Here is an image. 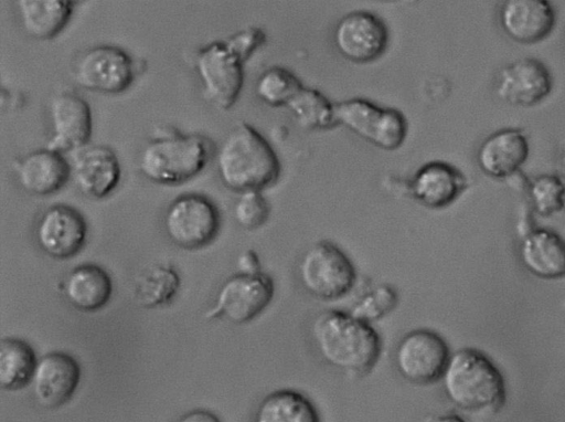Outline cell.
<instances>
[{
	"label": "cell",
	"instance_id": "cell-1",
	"mask_svg": "<svg viewBox=\"0 0 565 422\" xmlns=\"http://www.w3.org/2000/svg\"><path fill=\"white\" fill-rule=\"evenodd\" d=\"M311 337L319 356L331 367L361 377L377 362L382 342L377 331L352 314L328 309L317 314Z\"/></svg>",
	"mask_w": 565,
	"mask_h": 422
},
{
	"label": "cell",
	"instance_id": "cell-2",
	"mask_svg": "<svg viewBox=\"0 0 565 422\" xmlns=\"http://www.w3.org/2000/svg\"><path fill=\"white\" fill-rule=\"evenodd\" d=\"M265 40L260 28L248 27L196 52L194 66L210 103L223 110L234 105L243 87L244 63Z\"/></svg>",
	"mask_w": 565,
	"mask_h": 422
},
{
	"label": "cell",
	"instance_id": "cell-3",
	"mask_svg": "<svg viewBox=\"0 0 565 422\" xmlns=\"http://www.w3.org/2000/svg\"><path fill=\"white\" fill-rule=\"evenodd\" d=\"M223 184L239 193L262 191L279 178L280 163L270 144L247 123L237 124L216 154Z\"/></svg>",
	"mask_w": 565,
	"mask_h": 422
},
{
	"label": "cell",
	"instance_id": "cell-4",
	"mask_svg": "<svg viewBox=\"0 0 565 422\" xmlns=\"http://www.w3.org/2000/svg\"><path fill=\"white\" fill-rule=\"evenodd\" d=\"M447 399L465 411H495L504 402V379L482 351L461 348L450 354L440 378Z\"/></svg>",
	"mask_w": 565,
	"mask_h": 422
},
{
	"label": "cell",
	"instance_id": "cell-5",
	"mask_svg": "<svg viewBox=\"0 0 565 422\" xmlns=\"http://www.w3.org/2000/svg\"><path fill=\"white\" fill-rule=\"evenodd\" d=\"M212 154L211 141L198 134L177 131L148 141L138 161L140 172L160 184H178L199 175Z\"/></svg>",
	"mask_w": 565,
	"mask_h": 422
},
{
	"label": "cell",
	"instance_id": "cell-6",
	"mask_svg": "<svg viewBox=\"0 0 565 422\" xmlns=\"http://www.w3.org/2000/svg\"><path fill=\"white\" fill-rule=\"evenodd\" d=\"M298 276L302 288L321 300L342 298L356 282V271L350 257L327 240L316 242L302 254Z\"/></svg>",
	"mask_w": 565,
	"mask_h": 422
},
{
	"label": "cell",
	"instance_id": "cell-7",
	"mask_svg": "<svg viewBox=\"0 0 565 422\" xmlns=\"http://www.w3.org/2000/svg\"><path fill=\"white\" fill-rule=\"evenodd\" d=\"M334 112L338 123L381 149H397L406 138L407 120L398 109L354 97L334 104Z\"/></svg>",
	"mask_w": 565,
	"mask_h": 422
},
{
	"label": "cell",
	"instance_id": "cell-8",
	"mask_svg": "<svg viewBox=\"0 0 565 422\" xmlns=\"http://www.w3.org/2000/svg\"><path fill=\"white\" fill-rule=\"evenodd\" d=\"M163 226L168 238L178 246L192 250L207 245L220 229L216 205L205 196L185 193L167 208Z\"/></svg>",
	"mask_w": 565,
	"mask_h": 422
},
{
	"label": "cell",
	"instance_id": "cell-9",
	"mask_svg": "<svg viewBox=\"0 0 565 422\" xmlns=\"http://www.w3.org/2000/svg\"><path fill=\"white\" fill-rule=\"evenodd\" d=\"M449 357L448 345L438 333L419 328L406 333L399 339L394 362L406 381L425 386L441 378Z\"/></svg>",
	"mask_w": 565,
	"mask_h": 422
},
{
	"label": "cell",
	"instance_id": "cell-10",
	"mask_svg": "<svg viewBox=\"0 0 565 422\" xmlns=\"http://www.w3.org/2000/svg\"><path fill=\"white\" fill-rule=\"evenodd\" d=\"M274 289L271 277L263 272L237 273L222 284L206 317L222 316L234 324L250 321L270 304Z\"/></svg>",
	"mask_w": 565,
	"mask_h": 422
},
{
	"label": "cell",
	"instance_id": "cell-11",
	"mask_svg": "<svg viewBox=\"0 0 565 422\" xmlns=\"http://www.w3.org/2000/svg\"><path fill=\"white\" fill-rule=\"evenodd\" d=\"M74 81L93 92L118 94L135 80L130 55L113 45H98L85 51L74 66Z\"/></svg>",
	"mask_w": 565,
	"mask_h": 422
},
{
	"label": "cell",
	"instance_id": "cell-12",
	"mask_svg": "<svg viewBox=\"0 0 565 422\" xmlns=\"http://www.w3.org/2000/svg\"><path fill=\"white\" fill-rule=\"evenodd\" d=\"M333 42L347 60L367 63L379 59L386 50L388 30L376 14L364 10L352 11L337 23Z\"/></svg>",
	"mask_w": 565,
	"mask_h": 422
},
{
	"label": "cell",
	"instance_id": "cell-13",
	"mask_svg": "<svg viewBox=\"0 0 565 422\" xmlns=\"http://www.w3.org/2000/svg\"><path fill=\"white\" fill-rule=\"evenodd\" d=\"M87 224L82 213L66 204L47 208L35 226L40 249L53 259L64 260L77 254L85 244Z\"/></svg>",
	"mask_w": 565,
	"mask_h": 422
},
{
	"label": "cell",
	"instance_id": "cell-14",
	"mask_svg": "<svg viewBox=\"0 0 565 422\" xmlns=\"http://www.w3.org/2000/svg\"><path fill=\"white\" fill-rule=\"evenodd\" d=\"M52 135L46 148L58 151H77L85 146L92 135V112L81 96L63 92L50 103Z\"/></svg>",
	"mask_w": 565,
	"mask_h": 422
},
{
	"label": "cell",
	"instance_id": "cell-15",
	"mask_svg": "<svg viewBox=\"0 0 565 422\" xmlns=\"http://www.w3.org/2000/svg\"><path fill=\"white\" fill-rule=\"evenodd\" d=\"M552 87L553 78L545 64L534 57H523L500 71L495 92L510 105L530 107L541 103Z\"/></svg>",
	"mask_w": 565,
	"mask_h": 422
},
{
	"label": "cell",
	"instance_id": "cell-16",
	"mask_svg": "<svg viewBox=\"0 0 565 422\" xmlns=\"http://www.w3.org/2000/svg\"><path fill=\"white\" fill-rule=\"evenodd\" d=\"M81 379V367L68 354L53 351L42 356L32 377L36 402L45 409H56L71 400Z\"/></svg>",
	"mask_w": 565,
	"mask_h": 422
},
{
	"label": "cell",
	"instance_id": "cell-17",
	"mask_svg": "<svg viewBox=\"0 0 565 422\" xmlns=\"http://www.w3.org/2000/svg\"><path fill=\"white\" fill-rule=\"evenodd\" d=\"M71 176L76 188L86 197L102 199L118 184L119 160L107 146H85L73 156Z\"/></svg>",
	"mask_w": 565,
	"mask_h": 422
},
{
	"label": "cell",
	"instance_id": "cell-18",
	"mask_svg": "<svg viewBox=\"0 0 565 422\" xmlns=\"http://www.w3.org/2000/svg\"><path fill=\"white\" fill-rule=\"evenodd\" d=\"M465 175L456 167L439 160L426 162L417 169L407 188L420 204L441 209L451 204L466 189Z\"/></svg>",
	"mask_w": 565,
	"mask_h": 422
},
{
	"label": "cell",
	"instance_id": "cell-19",
	"mask_svg": "<svg viewBox=\"0 0 565 422\" xmlns=\"http://www.w3.org/2000/svg\"><path fill=\"white\" fill-rule=\"evenodd\" d=\"M500 22L507 35L522 44H534L550 35L556 14L546 0H509L500 11Z\"/></svg>",
	"mask_w": 565,
	"mask_h": 422
},
{
	"label": "cell",
	"instance_id": "cell-20",
	"mask_svg": "<svg viewBox=\"0 0 565 422\" xmlns=\"http://www.w3.org/2000/svg\"><path fill=\"white\" fill-rule=\"evenodd\" d=\"M17 180L30 194L47 196L60 190L71 176V165L58 151L44 148L13 163Z\"/></svg>",
	"mask_w": 565,
	"mask_h": 422
},
{
	"label": "cell",
	"instance_id": "cell-21",
	"mask_svg": "<svg viewBox=\"0 0 565 422\" xmlns=\"http://www.w3.org/2000/svg\"><path fill=\"white\" fill-rule=\"evenodd\" d=\"M530 145L526 136L515 128H504L487 137L480 145L477 161L488 176L512 177L526 161Z\"/></svg>",
	"mask_w": 565,
	"mask_h": 422
},
{
	"label": "cell",
	"instance_id": "cell-22",
	"mask_svg": "<svg viewBox=\"0 0 565 422\" xmlns=\"http://www.w3.org/2000/svg\"><path fill=\"white\" fill-rule=\"evenodd\" d=\"M520 260L533 275L544 279L565 276V241L554 231L535 229L520 244Z\"/></svg>",
	"mask_w": 565,
	"mask_h": 422
},
{
	"label": "cell",
	"instance_id": "cell-23",
	"mask_svg": "<svg viewBox=\"0 0 565 422\" xmlns=\"http://www.w3.org/2000/svg\"><path fill=\"white\" fill-rule=\"evenodd\" d=\"M111 292L113 283L108 273L93 263L76 266L64 282V295L78 310L100 309L108 303Z\"/></svg>",
	"mask_w": 565,
	"mask_h": 422
},
{
	"label": "cell",
	"instance_id": "cell-24",
	"mask_svg": "<svg viewBox=\"0 0 565 422\" xmlns=\"http://www.w3.org/2000/svg\"><path fill=\"white\" fill-rule=\"evenodd\" d=\"M15 4L24 32L36 40L56 36L74 10V2L68 0H18Z\"/></svg>",
	"mask_w": 565,
	"mask_h": 422
},
{
	"label": "cell",
	"instance_id": "cell-25",
	"mask_svg": "<svg viewBox=\"0 0 565 422\" xmlns=\"http://www.w3.org/2000/svg\"><path fill=\"white\" fill-rule=\"evenodd\" d=\"M253 422H320V416L308 397L292 389H280L262 399Z\"/></svg>",
	"mask_w": 565,
	"mask_h": 422
},
{
	"label": "cell",
	"instance_id": "cell-26",
	"mask_svg": "<svg viewBox=\"0 0 565 422\" xmlns=\"http://www.w3.org/2000/svg\"><path fill=\"white\" fill-rule=\"evenodd\" d=\"M38 360L33 348L19 338H2L0 342V386L4 390H19L30 381Z\"/></svg>",
	"mask_w": 565,
	"mask_h": 422
},
{
	"label": "cell",
	"instance_id": "cell-27",
	"mask_svg": "<svg viewBox=\"0 0 565 422\" xmlns=\"http://www.w3.org/2000/svg\"><path fill=\"white\" fill-rule=\"evenodd\" d=\"M180 286L178 273L166 265H156L140 273L134 283V296L143 307L169 303Z\"/></svg>",
	"mask_w": 565,
	"mask_h": 422
},
{
	"label": "cell",
	"instance_id": "cell-28",
	"mask_svg": "<svg viewBox=\"0 0 565 422\" xmlns=\"http://www.w3.org/2000/svg\"><path fill=\"white\" fill-rule=\"evenodd\" d=\"M286 107L306 129H328L338 124L334 104L311 87L302 86Z\"/></svg>",
	"mask_w": 565,
	"mask_h": 422
},
{
	"label": "cell",
	"instance_id": "cell-29",
	"mask_svg": "<svg viewBox=\"0 0 565 422\" xmlns=\"http://www.w3.org/2000/svg\"><path fill=\"white\" fill-rule=\"evenodd\" d=\"M303 85L289 70L273 66L257 80L255 93L259 99L273 107L287 106Z\"/></svg>",
	"mask_w": 565,
	"mask_h": 422
},
{
	"label": "cell",
	"instance_id": "cell-30",
	"mask_svg": "<svg viewBox=\"0 0 565 422\" xmlns=\"http://www.w3.org/2000/svg\"><path fill=\"white\" fill-rule=\"evenodd\" d=\"M397 293L387 283L375 285L365 292L353 305L350 314L366 323L383 318L394 309Z\"/></svg>",
	"mask_w": 565,
	"mask_h": 422
},
{
	"label": "cell",
	"instance_id": "cell-31",
	"mask_svg": "<svg viewBox=\"0 0 565 422\" xmlns=\"http://www.w3.org/2000/svg\"><path fill=\"white\" fill-rule=\"evenodd\" d=\"M530 197L542 215H551L564 207L565 184L556 175H542L529 186Z\"/></svg>",
	"mask_w": 565,
	"mask_h": 422
},
{
	"label": "cell",
	"instance_id": "cell-32",
	"mask_svg": "<svg viewBox=\"0 0 565 422\" xmlns=\"http://www.w3.org/2000/svg\"><path fill=\"white\" fill-rule=\"evenodd\" d=\"M236 223L246 230L262 226L269 215V205L260 191L242 192L233 209Z\"/></svg>",
	"mask_w": 565,
	"mask_h": 422
},
{
	"label": "cell",
	"instance_id": "cell-33",
	"mask_svg": "<svg viewBox=\"0 0 565 422\" xmlns=\"http://www.w3.org/2000/svg\"><path fill=\"white\" fill-rule=\"evenodd\" d=\"M238 273L243 274H255L260 272V263L257 254L247 249L243 251L236 261Z\"/></svg>",
	"mask_w": 565,
	"mask_h": 422
},
{
	"label": "cell",
	"instance_id": "cell-34",
	"mask_svg": "<svg viewBox=\"0 0 565 422\" xmlns=\"http://www.w3.org/2000/svg\"><path fill=\"white\" fill-rule=\"evenodd\" d=\"M177 422H221V420L209 410L196 409L184 413Z\"/></svg>",
	"mask_w": 565,
	"mask_h": 422
},
{
	"label": "cell",
	"instance_id": "cell-35",
	"mask_svg": "<svg viewBox=\"0 0 565 422\" xmlns=\"http://www.w3.org/2000/svg\"><path fill=\"white\" fill-rule=\"evenodd\" d=\"M426 422H466V420L456 413H441L429 416Z\"/></svg>",
	"mask_w": 565,
	"mask_h": 422
},
{
	"label": "cell",
	"instance_id": "cell-36",
	"mask_svg": "<svg viewBox=\"0 0 565 422\" xmlns=\"http://www.w3.org/2000/svg\"><path fill=\"white\" fill-rule=\"evenodd\" d=\"M563 163H564V166H565V155H564V158H563ZM564 168H565V167H564Z\"/></svg>",
	"mask_w": 565,
	"mask_h": 422
}]
</instances>
